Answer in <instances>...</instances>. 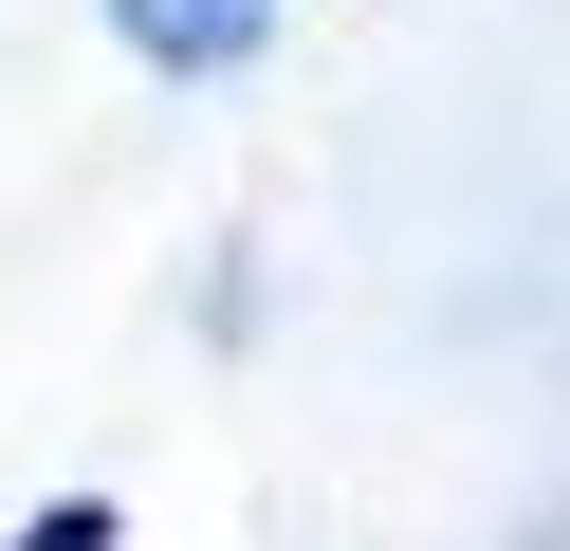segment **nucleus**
<instances>
[{
  "label": "nucleus",
  "mask_w": 570,
  "mask_h": 551,
  "mask_svg": "<svg viewBox=\"0 0 570 551\" xmlns=\"http://www.w3.org/2000/svg\"><path fill=\"white\" fill-rule=\"evenodd\" d=\"M111 37H129L148 73H239V56L276 37V0H111Z\"/></svg>",
  "instance_id": "1"
},
{
  "label": "nucleus",
  "mask_w": 570,
  "mask_h": 551,
  "mask_svg": "<svg viewBox=\"0 0 570 551\" xmlns=\"http://www.w3.org/2000/svg\"><path fill=\"white\" fill-rule=\"evenodd\" d=\"M19 551H111V496H56V514H19Z\"/></svg>",
  "instance_id": "2"
}]
</instances>
